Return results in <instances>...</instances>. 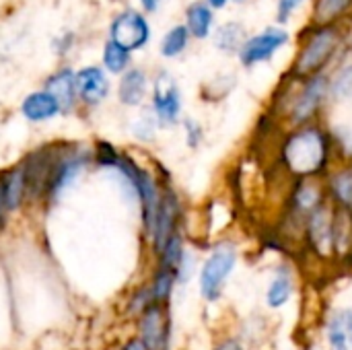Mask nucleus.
<instances>
[{
    "mask_svg": "<svg viewBox=\"0 0 352 350\" xmlns=\"http://www.w3.org/2000/svg\"><path fill=\"white\" fill-rule=\"evenodd\" d=\"M342 151L334 130L324 122L287 128L272 149L270 167L287 182L324 179L340 161Z\"/></svg>",
    "mask_w": 352,
    "mask_h": 350,
    "instance_id": "f257e3e1",
    "label": "nucleus"
},
{
    "mask_svg": "<svg viewBox=\"0 0 352 350\" xmlns=\"http://www.w3.org/2000/svg\"><path fill=\"white\" fill-rule=\"evenodd\" d=\"M241 262V248L233 237H219L210 241L200 258L196 289L204 305H219L229 289L233 274Z\"/></svg>",
    "mask_w": 352,
    "mask_h": 350,
    "instance_id": "f03ea898",
    "label": "nucleus"
},
{
    "mask_svg": "<svg viewBox=\"0 0 352 350\" xmlns=\"http://www.w3.org/2000/svg\"><path fill=\"white\" fill-rule=\"evenodd\" d=\"M330 101V76L318 74L301 80V87L287 99V103L274 111L283 120L285 128H297L314 122H322V111Z\"/></svg>",
    "mask_w": 352,
    "mask_h": 350,
    "instance_id": "7ed1b4c3",
    "label": "nucleus"
},
{
    "mask_svg": "<svg viewBox=\"0 0 352 350\" xmlns=\"http://www.w3.org/2000/svg\"><path fill=\"white\" fill-rule=\"evenodd\" d=\"M338 41H340V37H338V33L334 29L322 27L301 47V52H299V56H297V60L293 64L291 74L295 78H299V80L324 74V66L330 62L332 54L336 52Z\"/></svg>",
    "mask_w": 352,
    "mask_h": 350,
    "instance_id": "20e7f679",
    "label": "nucleus"
},
{
    "mask_svg": "<svg viewBox=\"0 0 352 350\" xmlns=\"http://www.w3.org/2000/svg\"><path fill=\"white\" fill-rule=\"evenodd\" d=\"M184 223H186V206L184 200L179 196V192L175 190L171 179H165L163 186V198H161V206L153 225V231L148 235L153 254L157 256L159 250L167 243V239H171L175 233L184 231Z\"/></svg>",
    "mask_w": 352,
    "mask_h": 350,
    "instance_id": "39448f33",
    "label": "nucleus"
},
{
    "mask_svg": "<svg viewBox=\"0 0 352 350\" xmlns=\"http://www.w3.org/2000/svg\"><path fill=\"white\" fill-rule=\"evenodd\" d=\"M299 293V272H297V264L289 258L278 260L264 285V293H262V301L266 311L270 314H278L285 311L293 299Z\"/></svg>",
    "mask_w": 352,
    "mask_h": 350,
    "instance_id": "423d86ee",
    "label": "nucleus"
},
{
    "mask_svg": "<svg viewBox=\"0 0 352 350\" xmlns=\"http://www.w3.org/2000/svg\"><path fill=\"white\" fill-rule=\"evenodd\" d=\"M138 338L148 350H173V314L171 305L151 303L136 318Z\"/></svg>",
    "mask_w": 352,
    "mask_h": 350,
    "instance_id": "0eeeda50",
    "label": "nucleus"
},
{
    "mask_svg": "<svg viewBox=\"0 0 352 350\" xmlns=\"http://www.w3.org/2000/svg\"><path fill=\"white\" fill-rule=\"evenodd\" d=\"M151 111L159 120L161 128H173L182 124V91L175 83V78L169 72H161L155 83H153V93H151Z\"/></svg>",
    "mask_w": 352,
    "mask_h": 350,
    "instance_id": "6e6552de",
    "label": "nucleus"
},
{
    "mask_svg": "<svg viewBox=\"0 0 352 350\" xmlns=\"http://www.w3.org/2000/svg\"><path fill=\"white\" fill-rule=\"evenodd\" d=\"M109 35H111V41H116L118 45H122L128 52H134V50H140L146 45V41L151 37V27L138 10L130 8V10L120 12L111 21Z\"/></svg>",
    "mask_w": 352,
    "mask_h": 350,
    "instance_id": "1a4fd4ad",
    "label": "nucleus"
},
{
    "mask_svg": "<svg viewBox=\"0 0 352 350\" xmlns=\"http://www.w3.org/2000/svg\"><path fill=\"white\" fill-rule=\"evenodd\" d=\"M287 41H289L287 31H283L278 27H270V29L262 31L260 35L245 39L243 47L239 50V60L248 68L262 64V62H268Z\"/></svg>",
    "mask_w": 352,
    "mask_h": 350,
    "instance_id": "9d476101",
    "label": "nucleus"
},
{
    "mask_svg": "<svg viewBox=\"0 0 352 350\" xmlns=\"http://www.w3.org/2000/svg\"><path fill=\"white\" fill-rule=\"evenodd\" d=\"M322 338L328 350H352V305H336L324 316Z\"/></svg>",
    "mask_w": 352,
    "mask_h": 350,
    "instance_id": "9b49d317",
    "label": "nucleus"
},
{
    "mask_svg": "<svg viewBox=\"0 0 352 350\" xmlns=\"http://www.w3.org/2000/svg\"><path fill=\"white\" fill-rule=\"evenodd\" d=\"M328 204L340 212L352 215V161L342 159L324 179Z\"/></svg>",
    "mask_w": 352,
    "mask_h": 350,
    "instance_id": "f8f14e48",
    "label": "nucleus"
},
{
    "mask_svg": "<svg viewBox=\"0 0 352 350\" xmlns=\"http://www.w3.org/2000/svg\"><path fill=\"white\" fill-rule=\"evenodd\" d=\"M76 93L87 105H99L109 93V80L99 66H85L76 72Z\"/></svg>",
    "mask_w": 352,
    "mask_h": 350,
    "instance_id": "ddd939ff",
    "label": "nucleus"
},
{
    "mask_svg": "<svg viewBox=\"0 0 352 350\" xmlns=\"http://www.w3.org/2000/svg\"><path fill=\"white\" fill-rule=\"evenodd\" d=\"M148 95V78L140 68H130L122 74L118 85V99L126 107H138Z\"/></svg>",
    "mask_w": 352,
    "mask_h": 350,
    "instance_id": "4468645a",
    "label": "nucleus"
},
{
    "mask_svg": "<svg viewBox=\"0 0 352 350\" xmlns=\"http://www.w3.org/2000/svg\"><path fill=\"white\" fill-rule=\"evenodd\" d=\"M45 91L58 101L60 109L68 111L78 93H76V74L70 70V68H64V70H58L56 74H52L45 83Z\"/></svg>",
    "mask_w": 352,
    "mask_h": 350,
    "instance_id": "2eb2a0df",
    "label": "nucleus"
},
{
    "mask_svg": "<svg viewBox=\"0 0 352 350\" xmlns=\"http://www.w3.org/2000/svg\"><path fill=\"white\" fill-rule=\"evenodd\" d=\"M21 111L29 122H45V120H52L54 116H58L62 109H60L58 101L47 91H35L25 97Z\"/></svg>",
    "mask_w": 352,
    "mask_h": 350,
    "instance_id": "dca6fc26",
    "label": "nucleus"
},
{
    "mask_svg": "<svg viewBox=\"0 0 352 350\" xmlns=\"http://www.w3.org/2000/svg\"><path fill=\"white\" fill-rule=\"evenodd\" d=\"M146 285H148L153 303H161V305H171V299H173L175 291L179 289L177 274L173 270L157 266V264H155L153 276H151V281Z\"/></svg>",
    "mask_w": 352,
    "mask_h": 350,
    "instance_id": "f3484780",
    "label": "nucleus"
},
{
    "mask_svg": "<svg viewBox=\"0 0 352 350\" xmlns=\"http://www.w3.org/2000/svg\"><path fill=\"white\" fill-rule=\"evenodd\" d=\"M2 196H4V204L6 210H14L21 206L25 194H27V173H25V165L12 167L2 179Z\"/></svg>",
    "mask_w": 352,
    "mask_h": 350,
    "instance_id": "a211bd4d",
    "label": "nucleus"
},
{
    "mask_svg": "<svg viewBox=\"0 0 352 350\" xmlns=\"http://www.w3.org/2000/svg\"><path fill=\"white\" fill-rule=\"evenodd\" d=\"M186 17H188V31H190L194 37H198V39L208 37L210 27H212V10H210L208 4H204V2H194V4L188 8Z\"/></svg>",
    "mask_w": 352,
    "mask_h": 350,
    "instance_id": "6ab92c4d",
    "label": "nucleus"
},
{
    "mask_svg": "<svg viewBox=\"0 0 352 350\" xmlns=\"http://www.w3.org/2000/svg\"><path fill=\"white\" fill-rule=\"evenodd\" d=\"M188 39H190V31L184 25H175L173 29H169L161 41V54L165 58H175L179 56L186 47H188Z\"/></svg>",
    "mask_w": 352,
    "mask_h": 350,
    "instance_id": "aec40b11",
    "label": "nucleus"
},
{
    "mask_svg": "<svg viewBox=\"0 0 352 350\" xmlns=\"http://www.w3.org/2000/svg\"><path fill=\"white\" fill-rule=\"evenodd\" d=\"M103 64L109 72L113 74H122L128 70V64H130V52L124 50L122 45H118L116 41H107L105 47H103Z\"/></svg>",
    "mask_w": 352,
    "mask_h": 350,
    "instance_id": "412c9836",
    "label": "nucleus"
},
{
    "mask_svg": "<svg viewBox=\"0 0 352 350\" xmlns=\"http://www.w3.org/2000/svg\"><path fill=\"white\" fill-rule=\"evenodd\" d=\"M330 99L338 103L352 99V64L340 68L334 78H330Z\"/></svg>",
    "mask_w": 352,
    "mask_h": 350,
    "instance_id": "4be33fe9",
    "label": "nucleus"
},
{
    "mask_svg": "<svg viewBox=\"0 0 352 350\" xmlns=\"http://www.w3.org/2000/svg\"><path fill=\"white\" fill-rule=\"evenodd\" d=\"M217 45L225 52H239L245 43V33L239 25H225L217 31Z\"/></svg>",
    "mask_w": 352,
    "mask_h": 350,
    "instance_id": "5701e85b",
    "label": "nucleus"
},
{
    "mask_svg": "<svg viewBox=\"0 0 352 350\" xmlns=\"http://www.w3.org/2000/svg\"><path fill=\"white\" fill-rule=\"evenodd\" d=\"M161 128L159 120L155 118L153 111H144L142 116L136 118V122L132 124V132L140 142H153L157 138V130Z\"/></svg>",
    "mask_w": 352,
    "mask_h": 350,
    "instance_id": "b1692460",
    "label": "nucleus"
},
{
    "mask_svg": "<svg viewBox=\"0 0 352 350\" xmlns=\"http://www.w3.org/2000/svg\"><path fill=\"white\" fill-rule=\"evenodd\" d=\"M352 0H318L316 4V21L322 25L332 23L334 19H338L349 6Z\"/></svg>",
    "mask_w": 352,
    "mask_h": 350,
    "instance_id": "393cba45",
    "label": "nucleus"
},
{
    "mask_svg": "<svg viewBox=\"0 0 352 350\" xmlns=\"http://www.w3.org/2000/svg\"><path fill=\"white\" fill-rule=\"evenodd\" d=\"M182 130H184V142L190 151H198L204 140H206V130L202 126V122H198L196 118H184L182 120Z\"/></svg>",
    "mask_w": 352,
    "mask_h": 350,
    "instance_id": "a878e982",
    "label": "nucleus"
},
{
    "mask_svg": "<svg viewBox=\"0 0 352 350\" xmlns=\"http://www.w3.org/2000/svg\"><path fill=\"white\" fill-rule=\"evenodd\" d=\"M210 350H252L235 330H223L212 336Z\"/></svg>",
    "mask_w": 352,
    "mask_h": 350,
    "instance_id": "bb28decb",
    "label": "nucleus"
},
{
    "mask_svg": "<svg viewBox=\"0 0 352 350\" xmlns=\"http://www.w3.org/2000/svg\"><path fill=\"white\" fill-rule=\"evenodd\" d=\"M120 153L113 144L109 142H99L97 144V151H95V159L101 167H109V169H116L118 167V161H120Z\"/></svg>",
    "mask_w": 352,
    "mask_h": 350,
    "instance_id": "cd10ccee",
    "label": "nucleus"
},
{
    "mask_svg": "<svg viewBox=\"0 0 352 350\" xmlns=\"http://www.w3.org/2000/svg\"><path fill=\"white\" fill-rule=\"evenodd\" d=\"M303 0H280L278 2V19L280 21H287L293 12H295V8L301 4Z\"/></svg>",
    "mask_w": 352,
    "mask_h": 350,
    "instance_id": "c85d7f7f",
    "label": "nucleus"
},
{
    "mask_svg": "<svg viewBox=\"0 0 352 350\" xmlns=\"http://www.w3.org/2000/svg\"><path fill=\"white\" fill-rule=\"evenodd\" d=\"M336 140H338V144H340L342 157L352 161V130H349L346 134H336Z\"/></svg>",
    "mask_w": 352,
    "mask_h": 350,
    "instance_id": "c756f323",
    "label": "nucleus"
},
{
    "mask_svg": "<svg viewBox=\"0 0 352 350\" xmlns=\"http://www.w3.org/2000/svg\"><path fill=\"white\" fill-rule=\"evenodd\" d=\"M122 350H148V349L144 347V342H142L138 336H134V338H128V340L124 342Z\"/></svg>",
    "mask_w": 352,
    "mask_h": 350,
    "instance_id": "7c9ffc66",
    "label": "nucleus"
},
{
    "mask_svg": "<svg viewBox=\"0 0 352 350\" xmlns=\"http://www.w3.org/2000/svg\"><path fill=\"white\" fill-rule=\"evenodd\" d=\"M161 2H163V0H140V4L144 6V10H148V12L157 10V6H159Z\"/></svg>",
    "mask_w": 352,
    "mask_h": 350,
    "instance_id": "2f4dec72",
    "label": "nucleus"
},
{
    "mask_svg": "<svg viewBox=\"0 0 352 350\" xmlns=\"http://www.w3.org/2000/svg\"><path fill=\"white\" fill-rule=\"evenodd\" d=\"M208 4H210V6H214V8H221V6H225V4H227V0H208Z\"/></svg>",
    "mask_w": 352,
    "mask_h": 350,
    "instance_id": "473e14b6",
    "label": "nucleus"
}]
</instances>
